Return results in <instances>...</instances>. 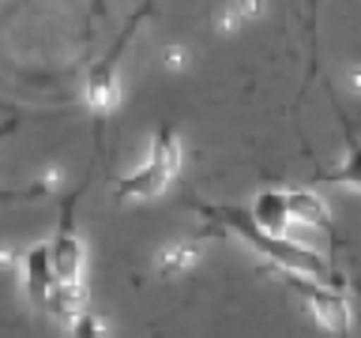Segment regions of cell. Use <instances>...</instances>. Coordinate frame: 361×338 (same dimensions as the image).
Returning <instances> with one entry per match:
<instances>
[{"label":"cell","instance_id":"6da1fadb","mask_svg":"<svg viewBox=\"0 0 361 338\" xmlns=\"http://www.w3.org/2000/svg\"><path fill=\"white\" fill-rule=\"evenodd\" d=\"M180 162H185V154H180V139L173 135V128H162V132L154 135L147 162L140 169H132V173L117 184V199L143 203V199L162 196V192L169 188V180L177 177Z\"/></svg>","mask_w":361,"mask_h":338},{"label":"cell","instance_id":"7a4b0ae2","mask_svg":"<svg viewBox=\"0 0 361 338\" xmlns=\"http://www.w3.org/2000/svg\"><path fill=\"white\" fill-rule=\"evenodd\" d=\"M19 275H23V289L38 308L53 312V297H56V278H53V256H49V241L34 244L30 252L19 256Z\"/></svg>","mask_w":361,"mask_h":338},{"label":"cell","instance_id":"3957f363","mask_svg":"<svg viewBox=\"0 0 361 338\" xmlns=\"http://www.w3.org/2000/svg\"><path fill=\"white\" fill-rule=\"evenodd\" d=\"M305 293H309V297H305L309 301V312L320 320V327L338 331V334L350 327V301L338 289H331L327 282H305Z\"/></svg>","mask_w":361,"mask_h":338},{"label":"cell","instance_id":"277c9868","mask_svg":"<svg viewBox=\"0 0 361 338\" xmlns=\"http://www.w3.org/2000/svg\"><path fill=\"white\" fill-rule=\"evenodd\" d=\"M256 233L264 237H286L290 230V196L286 192H259L252 203Z\"/></svg>","mask_w":361,"mask_h":338},{"label":"cell","instance_id":"5b68a950","mask_svg":"<svg viewBox=\"0 0 361 338\" xmlns=\"http://www.w3.org/2000/svg\"><path fill=\"white\" fill-rule=\"evenodd\" d=\"M200 259H203V244L192 241V237H180V241H169L158 248L154 270L162 278H177V275H188L192 267H200Z\"/></svg>","mask_w":361,"mask_h":338},{"label":"cell","instance_id":"8992f818","mask_svg":"<svg viewBox=\"0 0 361 338\" xmlns=\"http://www.w3.org/2000/svg\"><path fill=\"white\" fill-rule=\"evenodd\" d=\"M121 79L113 75V64H102L90 72L87 79V90H83V101H87V109H94L98 117H109L113 109L121 106Z\"/></svg>","mask_w":361,"mask_h":338},{"label":"cell","instance_id":"52a82bcc","mask_svg":"<svg viewBox=\"0 0 361 338\" xmlns=\"http://www.w3.org/2000/svg\"><path fill=\"white\" fill-rule=\"evenodd\" d=\"M286 196H290V222L316 225V230L331 225V214H327L320 196H312V192H286Z\"/></svg>","mask_w":361,"mask_h":338},{"label":"cell","instance_id":"ba28073f","mask_svg":"<svg viewBox=\"0 0 361 338\" xmlns=\"http://www.w3.org/2000/svg\"><path fill=\"white\" fill-rule=\"evenodd\" d=\"M162 64L173 68V72H177V68H188V49H185V45H166V49H162Z\"/></svg>","mask_w":361,"mask_h":338},{"label":"cell","instance_id":"9c48e42d","mask_svg":"<svg viewBox=\"0 0 361 338\" xmlns=\"http://www.w3.org/2000/svg\"><path fill=\"white\" fill-rule=\"evenodd\" d=\"M11 132V124H8V128H0V139H4V135ZM42 184H34V188H19V192H8V188H0V199H11V203H16V199H34V196H42Z\"/></svg>","mask_w":361,"mask_h":338},{"label":"cell","instance_id":"30bf717a","mask_svg":"<svg viewBox=\"0 0 361 338\" xmlns=\"http://www.w3.org/2000/svg\"><path fill=\"white\" fill-rule=\"evenodd\" d=\"M346 87L354 90V94H361V68H357V64L346 68Z\"/></svg>","mask_w":361,"mask_h":338}]
</instances>
